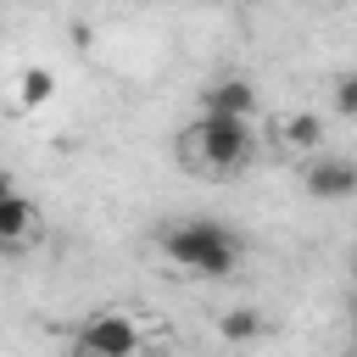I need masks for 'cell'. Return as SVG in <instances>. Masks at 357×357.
Returning <instances> with one entry per match:
<instances>
[{"mask_svg":"<svg viewBox=\"0 0 357 357\" xmlns=\"http://www.w3.org/2000/svg\"><path fill=\"white\" fill-rule=\"evenodd\" d=\"M28 229H33V201L22 190H6L0 195V234H6V245H17Z\"/></svg>","mask_w":357,"mask_h":357,"instance_id":"cell-6","label":"cell"},{"mask_svg":"<svg viewBox=\"0 0 357 357\" xmlns=\"http://www.w3.org/2000/svg\"><path fill=\"white\" fill-rule=\"evenodd\" d=\"M335 106H340V112H351V117H357V73H346V78H340V84H335Z\"/></svg>","mask_w":357,"mask_h":357,"instance_id":"cell-10","label":"cell"},{"mask_svg":"<svg viewBox=\"0 0 357 357\" xmlns=\"http://www.w3.org/2000/svg\"><path fill=\"white\" fill-rule=\"evenodd\" d=\"M50 89H56V78H50L45 67H28V73H22V95H17V100H22V106H39V100H50Z\"/></svg>","mask_w":357,"mask_h":357,"instance_id":"cell-9","label":"cell"},{"mask_svg":"<svg viewBox=\"0 0 357 357\" xmlns=\"http://www.w3.org/2000/svg\"><path fill=\"white\" fill-rule=\"evenodd\" d=\"M78 346L89 357H139V318L123 312V307H106V312H95L84 324Z\"/></svg>","mask_w":357,"mask_h":357,"instance_id":"cell-3","label":"cell"},{"mask_svg":"<svg viewBox=\"0 0 357 357\" xmlns=\"http://www.w3.org/2000/svg\"><path fill=\"white\" fill-rule=\"evenodd\" d=\"M301 184H307V195H318V201H340V195H351V190H357V162L318 156V162H307Z\"/></svg>","mask_w":357,"mask_h":357,"instance_id":"cell-4","label":"cell"},{"mask_svg":"<svg viewBox=\"0 0 357 357\" xmlns=\"http://www.w3.org/2000/svg\"><path fill=\"white\" fill-rule=\"evenodd\" d=\"M206 112H212V117H240V123H251L257 95H251V84H245V78H223V84H212V89H206Z\"/></svg>","mask_w":357,"mask_h":357,"instance_id":"cell-5","label":"cell"},{"mask_svg":"<svg viewBox=\"0 0 357 357\" xmlns=\"http://www.w3.org/2000/svg\"><path fill=\"white\" fill-rule=\"evenodd\" d=\"M245 151H251V123H240V117H212V112H201V117L178 134V156H184V167H195V173H234V167L245 162Z\"/></svg>","mask_w":357,"mask_h":357,"instance_id":"cell-1","label":"cell"},{"mask_svg":"<svg viewBox=\"0 0 357 357\" xmlns=\"http://www.w3.org/2000/svg\"><path fill=\"white\" fill-rule=\"evenodd\" d=\"M162 251L184 273H195V279H218V273H229L240 262V240L223 223H212V218H184L178 229L162 234Z\"/></svg>","mask_w":357,"mask_h":357,"instance_id":"cell-2","label":"cell"},{"mask_svg":"<svg viewBox=\"0 0 357 357\" xmlns=\"http://www.w3.org/2000/svg\"><path fill=\"white\" fill-rule=\"evenodd\" d=\"M218 335H223V340H251V335H262V318H257L251 307H229V312L218 318Z\"/></svg>","mask_w":357,"mask_h":357,"instance_id":"cell-8","label":"cell"},{"mask_svg":"<svg viewBox=\"0 0 357 357\" xmlns=\"http://www.w3.org/2000/svg\"><path fill=\"white\" fill-rule=\"evenodd\" d=\"M279 139H284L290 151H318V145H324V123H318L312 112H290V117L279 123Z\"/></svg>","mask_w":357,"mask_h":357,"instance_id":"cell-7","label":"cell"}]
</instances>
